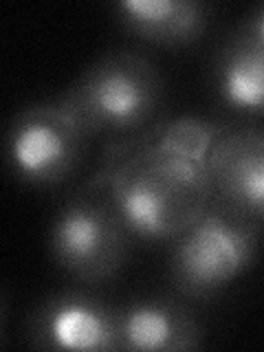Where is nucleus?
I'll list each match as a JSON object with an SVG mask.
<instances>
[{
    "label": "nucleus",
    "instance_id": "nucleus-11",
    "mask_svg": "<svg viewBox=\"0 0 264 352\" xmlns=\"http://www.w3.org/2000/svg\"><path fill=\"white\" fill-rule=\"evenodd\" d=\"M225 126L209 124L198 117H181L174 121H163L157 132L150 137L163 143L176 152H183L187 157L205 161V154L212 148V143L223 135Z\"/></svg>",
    "mask_w": 264,
    "mask_h": 352
},
{
    "label": "nucleus",
    "instance_id": "nucleus-2",
    "mask_svg": "<svg viewBox=\"0 0 264 352\" xmlns=\"http://www.w3.org/2000/svg\"><path fill=\"white\" fill-rule=\"evenodd\" d=\"M165 80L159 66L139 51L99 55L75 77L58 104L106 157L148 141L163 124Z\"/></svg>",
    "mask_w": 264,
    "mask_h": 352
},
{
    "label": "nucleus",
    "instance_id": "nucleus-8",
    "mask_svg": "<svg viewBox=\"0 0 264 352\" xmlns=\"http://www.w3.org/2000/svg\"><path fill=\"white\" fill-rule=\"evenodd\" d=\"M201 346V324L176 297L141 295L117 306V350L176 352Z\"/></svg>",
    "mask_w": 264,
    "mask_h": 352
},
{
    "label": "nucleus",
    "instance_id": "nucleus-9",
    "mask_svg": "<svg viewBox=\"0 0 264 352\" xmlns=\"http://www.w3.org/2000/svg\"><path fill=\"white\" fill-rule=\"evenodd\" d=\"M126 33L161 49H183L205 36L212 7L201 0H121L113 7Z\"/></svg>",
    "mask_w": 264,
    "mask_h": 352
},
{
    "label": "nucleus",
    "instance_id": "nucleus-1",
    "mask_svg": "<svg viewBox=\"0 0 264 352\" xmlns=\"http://www.w3.org/2000/svg\"><path fill=\"white\" fill-rule=\"evenodd\" d=\"M104 159L102 174L135 240L172 242L212 203L205 163L154 139Z\"/></svg>",
    "mask_w": 264,
    "mask_h": 352
},
{
    "label": "nucleus",
    "instance_id": "nucleus-10",
    "mask_svg": "<svg viewBox=\"0 0 264 352\" xmlns=\"http://www.w3.org/2000/svg\"><path fill=\"white\" fill-rule=\"evenodd\" d=\"M209 86L218 104L229 113L264 115V51L238 27L214 55Z\"/></svg>",
    "mask_w": 264,
    "mask_h": 352
},
{
    "label": "nucleus",
    "instance_id": "nucleus-3",
    "mask_svg": "<svg viewBox=\"0 0 264 352\" xmlns=\"http://www.w3.org/2000/svg\"><path fill=\"white\" fill-rule=\"evenodd\" d=\"M132 242L135 238L102 172L55 212L47 236L53 262L66 275L86 284L113 280L124 269Z\"/></svg>",
    "mask_w": 264,
    "mask_h": 352
},
{
    "label": "nucleus",
    "instance_id": "nucleus-6",
    "mask_svg": "<svg viewBox=\"0 0 264 352\" xmlns=\"http://www.w3.org/2000/svg\"><path fill=\"white\" fill-rule=\"evenodd\" d=\"M25 333L38 350H117V306L86 291H60L36 304Z\"/></svg>",
    "mask_w": 264,
    "mask_h": 352
},
{
    "label": "nucleus",
    "instance_id": "nucleus-5",
    "mask_svg": "<svg viewBox=\"0 0 264 352\" xmlns=\"http://www.w3.org/2000/svg\"><path fill=\"white\" fill-rule=\"evenodd\" d=\"M88 139L58 104H36L11 117L5 132V163L20 183L55 187L82 168Z\"/></svg>",
    "mask_w": 264,
    "mask_h": 352
},
{
    "label": "nucleus",
    "instance_id": "nucleus-4",
    "mask_svg": "<svg viewBox=\"0 0 264 352\" xmlns=\"http://www.w3.org/2000/svg\"><path fill=\"white\" fill-rule=\"evenodd\" d=\"M260 223L209 203L203 216L170 242L168 278L176 295L212 302L245 273L258 251Z\"/></svg>",
    "mask_w": 264,
    "mask_h": 352
},
{
    "label": "nucleus",
    "instance_id": "nucleus-7",
    "mask_svg": "<svg viewBox=\"0 0 264 352\" xmlns=\"http://www.w3.org/2000/svg\"><path fill=\"white\" fill-rule=\"evenodd\" d=\"M205 170L212 201L251 220H264V130L225 128L209 152Z\"/></svg>",
    "mask_w": 264,
    "mask_h": 352
},
{
    "label": "nucleus",
    "instance_id": "nucleus-12",
    "mask_svg": "<svg viewBox=\"0 0 264 352\" xmlns=\"http://www.w3.org/2000/svg\"><path fill=\"white\" fill-rule=\"evenodd\" d=\"M238 29L245 33V36L251 42H256L258 47L264 51V5L256 7V9L251 11V14H247L245 18H242Z\"/></svg>",
    "mask_w": 264,
    "mask_h": 352
}]
</instances>
